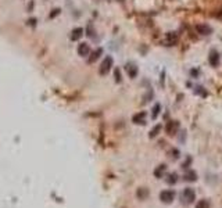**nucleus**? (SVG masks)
Segmentation results:
<instances>
[{"label":"nucleus","instance_id":"nucleus-1","mask_svg":"<svg viewBox=\"0 0 222 208\" xmlns=\"http://www.w3.org/2000/svg\"><path fill=\"white\" fill-rule=\"evenodd\" d=\"M111 67H113V57H111V56H107L106 58L103 60L101 65H100V70H99L100 75H106V74L111 70Z\"/></svg>","mask_w":222,"mask_h":208},{"label":"nucleus","instance_id":"nucleus-2","mask_svg":"<svg viewBox=\"0 0 222 208\" xmlns=\"http://www.w3.org/2000/svg\"><path fill=\"white\" fill-rule=\"evenodd\" d=\"M178 42V33L176 32H168L165 33L164 39H162V44L164 46H174Z\"/></svg>","mask_w":222,"mask_h":208},{"label":"nucleus","instance_id":"nucleus-3","mask_svg":"<svg viewBox=\"0 0 222 208\" xmlns=\"http://www.w3.org/2000/svg\"><path fill=\"white\" fill-rule=\"evenodd\" d=\"M160 198H161V201L169 204V203H172L174 198H175V191H174V190H162V191L160 193Z\"/></svg>","mask_w":222,"mask_h":208},{"label":"nucleus","instance_id":"nucleus-4","mask_svg":"<svg viewBox=\"0 0 222 208\" xmlns=\"http://www.w3.org/2000/svg\"><path fill=\"white\" fill-rule=\"evenodd\" d=\"M182 198H183V200H186V203H193V201H194V198H196V193H194V190H193L192 187H186V189L183 190V193H182Z\"/></svg>","mask_w":222,"mask_h":208},{"label":"nucleus","instance_id":"nucleus-5","mask_svg":"<svg viewBox=\"0 0 222 208\" xmlns=\"http://www.w3.org/2000/svg\"><path fill=\"white\" fill-rule=\"evenodd\" d=\"M208 62L211 64V67H218V64H219V53L217 50H211L210 56H208Z\"/></svg>","mask_w":222,"mask_h":208},{"label":"nucleus","instance_id":"nucleus-6","mask_svg":"<svg viewBox=\"0 0 222 208\" xmlns=\"http://www.w3.org/2000/svg\"><path fill=\"white\" fill-rule=\"evenodd\" d=\"M125 70H127L129 78H136V75H138V67H136L135 64L128 62L127 65H125Z\"/></svg>","mask_w":222,"mask_h":208},{"label":"nucleus","instance_id":"nucleus-7","mask_svg":"<svg viewBox=\"0 0 222 208\" xmlns=\"http://www.w3.org/2000/svg\"><path fill=\"white\" fill-rule=\"evenodd\" d=\"M89 53H90V47H89L87 43H81V44L78 46V54H79L81 57L89 56Z\"/></svg>","mask_w":222,"mask_h":208},{"label":"nucleus","instance_id":"nucleus-8","mask_svg":"<svg viewBox=\"0 0 222 208\" xmlns=\"http://www.w3.org/2000/svg\"><path fill=\"white\" fill-rule=\"evenodd\" d=\"M82 35H83V29L82 28H75V29H72V32H71V35H70V39L71 40H79L81 38H82Z\"/></svg>","mask_w":222,"mask_h":208},{"label":"nucleus","instance_id":"nucleus-9","mask_svg":"<svg viewBox=\"0 0 222 208\" xmlns=\"http://www.w3.org/2000/svg\"><path fill=\"white\" fill-rule=\"evenodd\" d=\"M196 31L199 32L200 35H210L211 33V28L208 25H205V24H199V25H196Z\"/></svg>","mask_w":222,"mask_h":208},{"label":"nucleus","instance_id":"nucleus-10","mask_svg":"<svg viewBox=\"0 0 222 208\" xmlns=\"http://www.w3.org/2000/svg\"><path fill=\"white\" fill-rule=\"evenodd\" d=\"M178 126H179V124H178L176 121L168 122V125H167V132H168V135H174V132H176Z\"/></svg>","mask_w":222,"mask_h":208},{"label":"nucleus","instance_id":"nucleus-11","mask_svg":"<svg viewBox=\"0 0 222 208\" xmlns=\"http://www.w3.org/2000/svg\"><path fill=\"white\" fill-rule=\"evenodd\" d=\"M183 179H185L186 182H194V180L197 179V175H196V172H194V171H188V172L185 174Z\"/></svg>","mask_w":222,"mask_h":208},{"label":"nucleus","instance_id":"nucleus-12","mask_svg":"<svg viewBox=\"0 0 222 208\" xmlns=\"http://www.w3.org/2000/svg\"><path fill=\"white\" fill-rule=\"evenodd\" d=\"M101 54H103V49H97V50H95V52L92 53V56L89 57V60H87V61H89V62H95L96 60L101 56Z\"/></svg>","mask_w":222,"mask_h":208},{"label":"nucleus","instance_id":"nucleus-13","mask_svg":"<svg viewBox=\"0 0 222 208\" xmlns=\"http://www.w3.org/2000/svg\"><path fill=\"white\" fill-rule=\"evenodd\" d=\"M165 171H167V165H164V164H162V165H158V168L154 171V175L157 178H162V175H164Z\"/></svg>","mask_w":222,"mask_h":208},{"label":"nucleus","instance_id":"nucleus-14","mask_svg":"<svg viewBox=\"0 0 222 208\" xmlns=\"http://www.w3.org/2000/svg\"><path fill=\"white\" fill-rule=\"evenodd\" d=\"M144 117H146V113H140V114L135 115L133 117V122L135 124H144Z\"/></svg>","mask_w":222,"mask_h":208},{"label":"nucleus","instance_id":"nucleus-15","mask_svg":"<svg viewBox=\"0 0 222 208\" xmlns=\"http://www.w3.org/2000/svg\"><path fill=\"white\" fill-rule=\"evenodd\" d=\"M196 208H210V204L207 200H200L197 204H196Z\"/></svg>","mask_w":222,"mask_h":208},{"label":"nucleus","instance_id":"nucleus-16","mask_svg":"<svg viewBox=\"0 0 222 208\" xmlns=\"http://www.w3.org/2000/svg\"><path fill=\"white\" fill-rule=\"evenodd\" d=\"M176 180H178V175H176V174H171V175H168V179H167V182H168L169 185H172V183H176Z\"/></svg>","mask_w":222,"mask_h":208},{"label":"nucleus","instance_id":"nucleus-17","mask_svg":"<svg viewBox=\"0 0 222 208\" xmlns=\"http://www.w3.org/2000/svg\"><path fill=\"white\" fill-rule=\"evenodd\" d=\"M160 130H161V125H157V126H156V128L150 132V137H156V136L158 135Z\"/></svg>","mask_w":222,"mask_h":208},{"label":"nucleus","instance_id":"nucleus-18","mask_svg":"<svg viewBox=\"0 0 222 208\" xmlns=\"http://www.w3.org/2000/svg\"><path fill=\"white\" fill-rule=\"evenodd\" d=\"M158 113H160V104H156V105H154V108H153V115H151V118H153V119H156V118H157V115H158Z\"/></svg>","mask_w":222,"mask_h":208},{"label":"nucleus","instance_id":"nucleus-19","mask_svg":"<svg viewBox=\"0 0 222 208\" xmlns=\"http://www.w3.org/2000/svg\"><path fill=\"white\" fill-rule=\"evenodd\" d=\"M52 11H53V13H52V14L49 15L50 18H54V17H56L57 14H60V9H54V10H52Z\"/></svg>","mask_w":222,"mask_h":208},{"label":"nucleus","instance_id":"nucleus-20","mask_svg":"<svg viewBox=\"0 0 222 208\" xmlns=\"http://www.w3.org/2000/svg\"><path fill=\"white\" fill-rule=\"evenodd\" d=\"M115 81L117 82H121V72H119V70H115Z\"/></svg>","mask_w":222,"mask_h":208},{"label":"nucleus","instance_id":"nucleus-21","mask_svg":"<svg viewBox=\"0 0 222 208\" xmlns=\"http://www.w3.org/2000/svg\"><path fill=\"white\" fill-rule=\"evenodd\" d=\"M35 22H36V20H33V18L29 20V24H31V25H35Z\"/></svg>","mask_w":222,"mask_h":208}]
</instances>
